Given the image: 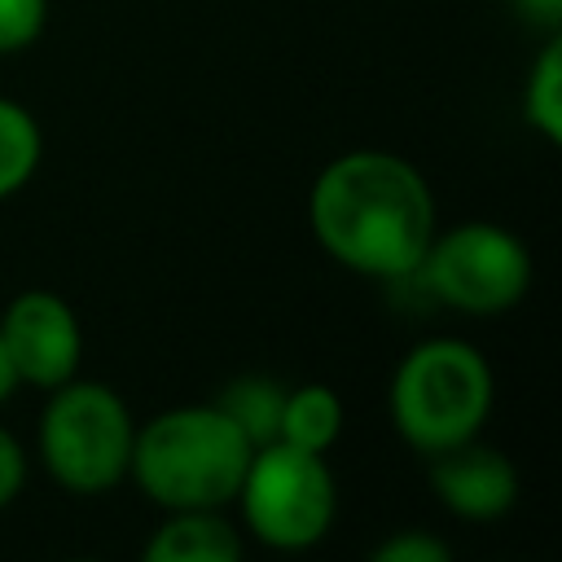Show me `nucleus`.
<instances>
[{"label":"nucleus","mask_w":562,"mask_h":562,"mask_svg":"<svg viewBox=\"0 0 562 562\" xmlns=\"http://www.w3.org/2000/svg\"><path fill=\"white\" fill-rule=\"evenodd\" d=\"M255 443L211 404H176L136 426L127 479L158 509H224L246 474Z\"/></svg>","instance_id":"nucleus-2"},{"label":"nucleus","mask_w":562,"mask_h":562,"mask_svg":"<svg viewBox=\"0 0 562 562\" xmlns=\"http://www.w3.org/2000/svg\"><path fill=\"white\" fill-rule=\"evenodd\" d=\"M307 224L342 268L373 281H404L417 277L435 237V193L408 158L351 149L312 180Z\"/></svg>","instance_id":"nucleus-1"},{"label":"nucleus","mask_w":562,"mask_h":562,"mask_svg":"<svg viewBox=\"0 0 562 562\" xmlns=\"http://www.w3.org/2000/svg\"><path fill=\"white\" fill-rule=\"evenodd\" d=\"M417 277L452 312L501 316L531 290V250L518 233L470 220L430 237Z\"/></svg>","instance_id":"nucleus-6"},{"label":"nucleus","mask_w":562,"mask_h":562,"mask_svg":"<svg viewBox=\"0 0 562 562\" xmlns=\"http://www.w3.org/2000/svg\"><path fill=\"white\" fill-rule=\"evenodd\" d=\"M342 400L334 386L325 382H303L290 386L281 400V417H277V439L303 452H329L342 435Z\"/></svg>","instance_id":"nucleus-10"},{"label":"nucleus","mask_w":562,"mask_h":562,"mask_svg":"<svg viewBox=\"0 0 562 562\" xmlns=\"http://www.w3.org/2000/svg\"><path fill=\"white\" fill-rule=\"evenodd\" d=\"M386 395L400 439L422 457H439L465 439H479L483 422L492 417L496 382L474 342L439 334L404 351Z\"/></svg>","instance_id":"nucleus-3"},{"label":"nucleus","mask_w":562,"mask_h":562,"mask_svg":"<svg viewBox=\"0 0 562 562\" xmlns=\"http://www.w3.org/2000/svg\"><path fill=\"white\" fill-rule=\"evenodd\" d=\"M233 501L241 505V522L259 544L277 553H303L329 536L338 514V483L325 465V452L268 439L250 452Z\"/></svg>","instance_id":"nucleus-5"},{"label":"nucleus","mask_w":562,"mask_h":562,"mask_svg":"<svg viewBox=\"0 0 562 562\" xmlns=\"http://www.w3.org/2000/svg\"><path fill=\"white\" fill-rule=\"evenodd\" d=\"M448 558L452 549L426 531H395L382 544H373V562H448Z\"/></svg>","instance_id":"nucleus-15"},{"label":"nucleus","mask_w":562,"mask_h":562,"mask_svg":"<svg viewBox=\"0 0 562 562\" xmlns=\"http://www.w3.org/2000/svg\"><path fill=\"white\" fill-rule=\"evenodd\" d=\"M18 386H22V382H18V373H13V360H9V351H4V338H0V404H9Z\"/></svg>","instance_id":"nucleus-18"},{"label":"nucleus","mask_w":562,"mask_h":562,"mask_svg":"<svg viewBox=\"0 0 562 562\" xmlns=\"http://www.w3.org/2000/svg\"><path fill=\"white\" fill-rule=\"evenodd\" d=\"M22 483H26V452H22V443L0 426V509H9V505L18 501Z\"/></svg>","instance_id":"nucleus-16"},{"label":"nucleus","mask_w":562,"mask_h":562,"mask_svg":"<svg viewBox=\"0 0 562 562\" xmlns=\"http://www.w3.org/2000/svg\"><path fill=\"white\" fill-rule=\"evenodd\" d=\"M522 119L544 145L562 140V35L558 31H549V40L540 44V53H536V61L527 70Z\"/></svg>","instance_id":"nucleus-12"},{"label":"nucleus","mask_w":562,"mask_h":562,"mask_svg":"<svg viewBox=\"0 0 562 562\" xmlns=\"http://www.w3.org/2000/svg\"><path fill=\"white\" fill-rule=\"evenodd\" d=\"M430 483L448 514L470 522H492L518 501V470L501 448L465 439L439 457H430Z\"/></svg>","instance_id":"nucleus-8"},{"label":"nucleus","mask_w":562,"mask_h":562,"mask_svg":"<svg viewBox=\"0 0 562 562\" xmlns=\"http://www.w3.org/2000/svg\"><path fill=\"white\" fill-rule=\"evenodd\" d=\"M136 417L127 400L92 378H70L48 391L40 417V461L70 496H101L127 479Z\"/></svg>","instance_id":"nucleus-4"},{"label":"nucleus","mask_w":562,"mask_h":562,"mask_svg":"<svg viewBox=\"0 0 562 562\" xmlns=\"http://www.w3.org/2000/svg\"><path fill=\"white\" fill-rule=\"evenodd\" d=\"M241 531L220 509H167L145 540V562H237Z\"/></svg>","instance_id":"nucleus-9"},{"label":"nucleus","mask_w":562,"mask_h":562,"mask_svg":"<svg viewBox=\"0 0 562 562\" xmlns=\"http://www.w3.org/2000/svg\"><path fill=\"white\" fill-rule=\"evenodd\" d=\"M281 400H285V386L263 378V373H246L237 382H228V391L215 400L237 426L241 435L259 448L268 439H277V417H281Z\"/></svg>","instance_id":"nucleus-13"},{"label":"nucleus","mask_w":562,"mask_h":562,"mask_svg":"<svg viewBox=\"0 0 562 562\" xmlns=\"http://www.w3.org/2000/svg\"><path fill=\"white\" fill-rule=\"evenodd\" d=\"M40 158H44V132L35 114L22 101L0 97V202L35 180Z\"/></svg>","instance_id":"nucleus-11"},{"label":"nucleus","mask_w":562,"mask_h":562,"mask_svg":"<svg viewBox=\"0 0 562 562\" xmlns=\"http://www.w3.org/2000/svg\"><path fill=\"white\" fill-rule=\"evenodd\" d=\"M518 9H522L531 22L549 26V31H558V22H562V0H518Z\"/></svg>","instance_id":"nucleus-17"},{"label":"nucleus","mask_w":562,"mask_h":562,"mask_svg":"<svg viewBox=\"0 0 562 562\" xmlns=\"http://www.w3.org/2000/svg\"><path fill=\"white\" fill-rule=\"evenodd\" d=\"M48 0H0V53H22L44 35Z\"/></svg>","instance_id":"nucleus-14"},{"label":"nucleus","mask_w":562,"mask_h":562,"mask_svg":"<svg viewBox=\"0 0 562 562\" xmlns=\"http://www.w3.org/2000/svg\"><path fill=\"white\" fill-rule=\"evenodd\" d=\"M0 338L18 382L35 391L70 382L83 364V325L57 290H22L0 316Z\"/></svg>","instance_id":"nucleus-7"}]
</instances>
